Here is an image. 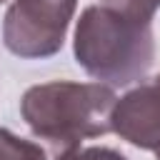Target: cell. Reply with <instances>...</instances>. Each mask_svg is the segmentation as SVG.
<instances>
[{
  "label": "cell",
  "mask_w": 160,
  "mask_h": 160,
  "mask_svg": "<svg viewBox=\"0 0 160 160\" xmlns=\"http://www.w3.org/2000/svg\"><path fill=\"white\" fill-rule=\"evenodd\" d=\"M115 102L112 88L102 82L52 80L28 88L20 112L28 128L50 145L55 160L80 148L82 140L110 132Z\"/></svg>",
  "instance_id": "6da1fadb"
},
{
  "label": "cell",
  "mask_w": 160,
  "mask_h": 160,
  "mask_svg": "<svg viewBox=\"0 0 160 160\" xmlns=\"http://www.w3.org/2000/svg\"><path fill=\"white\" fill-rule=\"evenodd\" d=\"M0 2H5V0H0Z\"/></svg>",
  "instance_id": "9c48e42d"
},
{
  "label": "cell",
  "mask_w": 160,
  "mask_h": 160,
  "mask_svg": "<svg viewBox=\"0 0 160 160\" xmlns=\"http://www.w3.org/2000/svg\"><path fill=\"white\" fill-rule=\"evenodd\" d=\"M105 8H112L132 20H142V22H150L155 10L160 8V0H100Z\"/></svg>",
  "instance_id": "8992f818"
},
{
  "label": "cell",
  "mask_w": 160,
  "mask_h": 160,
  "mask_svg": "<svg viewBox=\"0 0 160 160\" xmlns=\"http://www.w3.org/2000/svg\"><path fill=\"white\" fill-rule=\"evenodd\" d=\"M78 0H15L2 20L5 48L25 60L50 58L62 42Z\"/></svg>",
  "instance_id": "3957f363"
},
{
  "label": "cell",
  "mask_w": 160,
  "mask_h": 160,
  "mask_svg": "<svg viewBox=\"0 0 160 160\" xmlns=\"http://www.w3.org/2000/svg\"><path fill=\"white\" fill-rule=\"evenodd\" d=\"M55 160H128V158L122 152L112 150V148L92 145V148H75V150H70V152H65V155H60Z\"/></svg>",
  "instance_id": "52a82bcc"
},
{
  "label": "cell",
  "mask_w": 160,
  "mask_h": 160,
  "mask_svg": "<svg viewBox=\"0 0 160 160\" xmlns=\"http://www.w3.org/2000/svg\"><path fill=\"white\" fill-rule=\"evenodd\" d=\"M72 50L78 65L95 80L130 85L152 65V25L105 5H90L78 20Z\"/></svg>",
  "instance_id": "7a4b0ae2"
},
{
  "label": "cell",
  "mask_w": 160,
  "mask_h": 160,
  "mask_svg": "<svg viewBox=\"0 0 160 160\" xmlns=\"http://www.w3.org/2000/svg\"><path fill=\"white\" fill-rule=\"evenodd\" d=\"M155 158H158V160H160V148H158V150H155Z\"/></svg>",
  "instance_id": "ba28073f"
},
{
  "label": "cell",
  "mask_w": 160,
  "mask_h": 160,
  "mask_svg": "<svg viewBox=\"0 0 160 160\" xmlns=\"http://www.w3.org/2000/svg\"><path fill=\"white\" fill-rule=\"evenodd\" d=\"M112 130L135 148H160V75L142 80L115 102Z\"/></svg>",
  "instance_id": "277c9868"
},
{
  "label": "cell",
  "mask_w": 160,
  "mask_h": 160,
  "mask_svg": "<svg viewBox=\"0 0 160 160\" xmlns=\"http://www.w3.org/2000/svg\"><path fill=\"white\" fill-rule=\"evenodd\" d=\"M0 160H48V152L25 138L0 128Z\"/></svg>",
  "instance_id": "5b68a950"
}]
</instances>
